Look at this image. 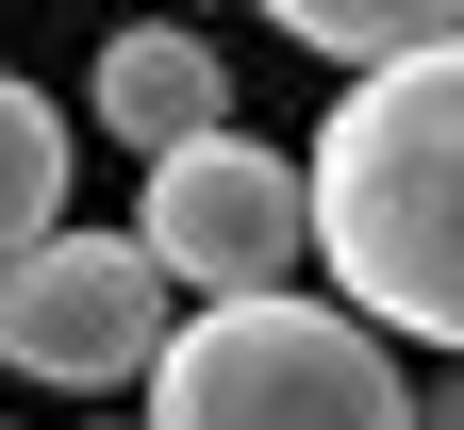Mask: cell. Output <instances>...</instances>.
Here are the masks:
<instances>
[{"mask_svg":"<svg viewBox=\"0 0 464 430\" xmlns=\"http://www.w3.org/2000/svg\"><path fill=\"white\" fill-rule=\"evenodd\" d=\"M315 265L382 331L464 364V33L348 67V100L315 116Z\"/></svg>","mask_w":464,"mask_h":430,"instance_id":"obj_1","label":"cell"},{"mask_svg":"<svg viewBox=\"0 0 464 430\" xmlns=\"http://www.w3.org/2000/svg\"><path fill=\"white\" fill-rule=\"evenodd\" d=\"M150 430H415L398 331L365 298H199L150 364Z\"/></svg>","mask_w":464,"mask_h":430,"instance_id":"obj_2","label":"cell"},{"mask_svg":"<svg viewBox=\"0 0 464 430\" xmlns=\"http://www.w3.org/2000/svg\"><path fill=\"white\" fill-rule=\"evenodd\" d=\"M166 331H183V282H166L150 232H50V249L0 265V381H50V397H150Z\"/></svg>","mask_w":464,"mask_h":430,"instance_id":"obj_3","label":"cell"},{"mask_svg":"<svg viewBox=\"0 0 464 430\" xmlns=\"http://www.w3.org/2000/svg\"><path fill=\"white\" fill-rule=\"evenodd\" d=\"M133 232L166 249L183 298H282V282L315 265V166H282L249 133H199V149L150 166V215Z\"/></svg>","mask_w":464,"mask_h":430,"instance_id":"obj_4","label":"cell"},{"mask_svg":"<svg viewBox=\"0 0 464 430\" xmlns=\"http://www.w3.org/2000/svg\"><path fill=\"white\" fill-rule=\"evenodd\" d=\"M100 133L116 149H199V133H232V67L199 50V17H150V33H116L100 50Z\"/></svg>","mask_w":464,"mask_h":430,"instance_id":"obj_5","label":"cell"},{"mask_svg":"<svg viewBox=\"0 0 464 430\" xmlns=\"http://www.w3.org/2000/svg\"><path fill=\"white\" fill-rule=\"evenodd\" d=\"M50 232H67V116H50V83L0 67V265L50 249Z\"/></svg>","mask_w":464,"mask_h":430,"instance_id":"obj_6","label":"cell"},{"mask_svg":"<svg viewBox=\"0 0 464 430\" xmlns=\"http://www.w3.org/2000/svg\"><path fill=\"white\" fill-rule=\"evenodd\" d=\"M299 50H332V67H398V50H431L464 33V0H266Z\"/></svg>","mask_w":464,"mask_h":430,"instance_id":"obj_7","label":"cell"},{"mask_svg":"<svg viewBox=\"0 0 464 430\" xmlns=\"http://www.w3.org/2000/svg\"><path fill=\"white\" fill-rule=\"evenodd\" d=\"M415 430H464V364H431V381H415Z\"/></svg>","mask_w":464,"mask_h":430,"instance_id":"obj_8","label":"cell"},{"mask_svg":"<svg viewBox=\"0 0 464 430\" xmlns=\"http://www.w3.org/2000/svg\"><path fill=\"white\" fill-rule=\"evenodd\" d=\"M183 17H199V0H183Z\"/></svg>","mask_w":464,"mask_h":430,"instance_id":"obj_9","label":"cell"}]
</instances>
